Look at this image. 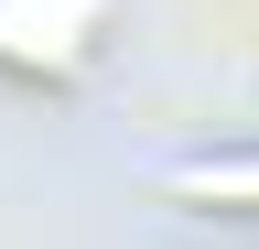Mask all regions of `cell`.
Masks as SVG:
<instances>
[{
	"label": "cell",
	"instance_id": "cell-1",
	"mask_svg": "<svg viewBox=\"0 0 259 249\" xmlns=\"http://www.w3.org/2000/svg\"><path fill=\"white\" fill-rule=\"evenodd\" d=\"M97 33H108V0H0V65L22 76H65Z\"/></svg>",
	"mask_w": 259,
	"mask_h": 249
},
{
	"label": "cell",
	"instance_id": "cell-2",
	"mask_svg": "<svg viewBox=\"0 0 259 249\" xmlns=\"http://www.w3.org/2000/svg\"><path fill=\"white\" fill-rule=\"evenodd\" d=\"M162 195L184 206H259V152H205V163H173Z\"/></svg>",
	"mask_w": 259,
	"mask_h": 249
}]
</instances>
